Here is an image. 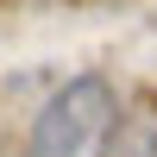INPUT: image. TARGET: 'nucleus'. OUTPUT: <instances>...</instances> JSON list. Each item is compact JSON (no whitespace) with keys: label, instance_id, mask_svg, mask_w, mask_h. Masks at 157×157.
<instances>
[{"label":"nucleus","instance_id":"nucleus-1","mask_svg":"<svg viewBox=\"0 0 157 157\" xmlns=\"http://www.w3.org/2000/svg\"><path fill=\"white\" fill-rule=\"evenodd\" d=\"M120 94H113L107 75H69L57 94L38 107L25 157H107L113 132H120Z\"/></svg>","mask_w":157,"mask_h":157},{"label":"nucleus","instance_id":"nucleus-2","mask_svg":"<svg viewBox=\"0 0 157 157\" xmlns=\"http://www.w3.org/2000/svg\"><path fill=\"white\" fill-rule=\"evenodd\" d=\"M107 157H157V107H138L120 120V132H113Z\"/></svg>","mask_w":157,"mask_h":157}]
</instances>
